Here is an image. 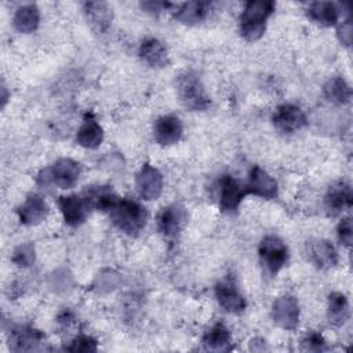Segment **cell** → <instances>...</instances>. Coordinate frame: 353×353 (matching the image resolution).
<instances>
[{
  "instance_id": "d6a6232c",
  "label": "cell",
  "mask_w": 353,
  "mask_h": 353,
  "mask_svg": "<svg viewBox=\"0 0 353 353\" xmlns=\"http://www.w3.org/2000/svg\"><path fill=\"white\" fill-rule=\"evenodd\" d=\"M338 36H339V40L345 46H350V41H352V23H350L349 19L342 22V25L338 28Z\"/></svg>"
},
{
  "instance_id": "f546056e",
  "label": "cell",
  "mask_w": 353,
  "mask_h": 353,
  "mask_svg": "<svg viewBox=\"0 0 353 353\" xmlns=\"http://www.w3.org/2000/svg\"><path fill=\"white\" fill-rule=\"evenodd\" d=\"M97 341L88 335H77L66 347L70 352H97Z\"/></svg>"
},
{
  "instance_id": "7a4b0ae2",
  "label": "cell",
  "mask_w": 353,
  "mask_h": 353,
  "mask_svg": "<svg viewBox=\"0 0 353 353\" xmlns=\"http://www.w3.org/2000/svg\"><path fill=\"white\" fill-rule=\"evenodd\" d=\"M273 11V1H248L240 17V34L247 41L259 40L266 30V21Z\"/></svg>"
},
{
  "instance_id": "44dd1931",
  "label": "cell",
  "mask_w": 353,
  "mask_h": 353,
  "mask_svg": "<svg viewBox=\"0 0 353 353\" xmlns=\"http://www.w3.org/2000/svg\"><path fill=\"white\" fill-rule=\"evenodd\" d=\"M203 345L205 350L228 352L232 349V335L225 324H214L203 336Z\"/></svg>"
},
{
  "instance_id": "52a82bcc",
  "label": "cell",
  "mask_w": 353,
  "mask_h": 353,
  "mask_svg": "<svg viewBox=\"0 0 353 353\" xmlns=\"http://www.w3.org/2000/svg\"><path fill=\"white\" fill-rule=\"evenodd\" d=\"M135 188L138 194L145 200H156L163 192V175L161 172L150 165L143 164L135 178Z\"/></svg>"
},
{
  "instance_id": "cb8c5ba5",
  "label": "cell",
  "mask_w": 353,
  "mask_h": 353,
  "mask_svg": "<svg viewBox=\"0 0 353 353\" xmlns=\"http://www.w3.org/2000/svg\"><path fill=\"white\" fill-rule=\"evenodd\" d=\"M307 15L316 23H320L323 26H332L339 19V10L334 3L314 1L309 6Z\"/></svg>"
},
{
  "instance_id": "9a60e30c",
  "label": "cell",
  "mask_w": 353,
  "mask_h": 353,
  "mask_svg": "<svg viewBox=\"0 0 353 353\" xmlns=\"http://www.w3.org/2000/svg\"><path fill=\"white\" fill-rule=\"evenodd\" d=\"M215 296L219 306L228 313H240L245 309L244 296L229 279H225L215 285Z\"/></svg>"
},
{
  "instance_id": "6da1fadb",
  "label": "cell",
  "mask_w": 353,
  "mask_h": 353,
  "mask_svg": "<svg viewBox=\"0 0 353 353\" xmlns=\"http://www.w3.org/2000/svg\"><path fill=\"white\" fill-rule=\"evenodd\" d=\"M112 222L128 236H138L148 221L146 208L132 199H119L109 212Z\"/></svg>"
},
{
  "instance_id": "8fae6325",
  "label": "cell",
  "mask_w": 353,
  "mask_h": 353,
  "mask_svg": "<svg viewBox=\"0 0 353 353\" xmlns=\"http://www.w3.org/2000/svg\"><path fill=\"white\" fill-rule=\"evenodd\" d=\"M186 221L185 208L179 204H171L164 207L157 218L159 232L167 240H175L182 230V226Z\"/></svg>"
},
{
  "instance_id": "4316f807",
  "label": "cell",
  "mask_w": 353,
  "mask_h": 353,
  "mask_svg": "<svg viewBox=\"0 0 353 353\" xmlns=\"http://www.w3.org/2000/svg\"><path fill=\"white\" fill-rule=\"evenodd\" d=\"M328 323L334 327H341L349 317V302L342 292H331L328 296L327 309Z\"/></svg>"
},
{
  "instance_id": "5b68a950",
  "label": "cell",
  "mask_w": 353,
  "mask_h": 353,
  "mask_svg": "<svg viewBox=\"0 0 353 353\" xmlns=\"http://www.w3.org/2000/svg\"><path fill=\"white\" fill-rule=\"evenodd\" d=\"M259 259L265 270L274 276L288 261V248L277 236H265L259 243Z\"/></svg>"
},
{
  "instance_id": "9c48e42d",
  "label": "cell",
  "mask_w": 353,
  "mask_h": 353,
  "mask_svg": "<svg viewBox=\"0 0 353 353\" xmlns=\"http://www.w3.org/2000/svg\"><path fill=\"white\" fill-rule=\"evenodd\" d=\"M274 323L284 330H295L299 323V305L291 295L276 298L272 307Z\"/></svg>"
},
{
  "instance_id": "f1b7e54d",
  "label": "cell",
  "mask_w": 353,
  "mask_h": 353,
  "mask_svg": "<svg viewBox=\"0 0 353 353\" xmlns=\"http://www.w3.org/2000/svg\"><path fill=\"white\" fill-rule=\"evenodd\" d=\"M11 259L18 266H22V268L30 266L34 262V248H33V245L30 243H25V244L18 245L14 250V254H12Z\"/></svg>"
},
{
  "instance_id": "d4e9b609",
  "label": "cell",
  "mask_w": 353,
  "mask_h": 353,
  "mask_svg": "<svg viewBox=\"0 0 353 353\" xmlns=\"http://www.w3.org/2000/svg\"><path fill=\"white\" fill-rule=\"evenodd\" d=\"M84 11L88 22L97 32H106L110 26L112 12L106 3L90 1L84 4Z\"/></svg>"
},
{
  "instance_id": "83f0119b",
  "label": "cell",
  "mask_w": 353,
  "mask_h": 353,
  "mask_svg": "<svg viewBox=\"0 0 353 353\" xmlns=\"http://www.w3.org/2000/svg\"><path fill=\"white\" fill-rule=\"evenodd\" d=\"M14 26L21 33H32L40 22V11L36 4H25L19 7L14 15Z\"/></svg>"
},
{
  "instance_id": "7402d4cb",
  "label": "cell",
  "mask_w": 353,
  "mask_h": 353,
  "mask_svg": "<svg viewBox=\"0 0 353 353\" xmlns=\"http://www.w3.org/2000/svg\"><path fill=\"white\" fill-rule=\"evenodd\" d=\"M76 141L80 146L87 149H97L103 141V130L91 116L84 120L77 131Z\"/></svg>"
},
{
  "instance_id": "2e32d148",
  "label": "cell",
  "mask_w": 353,
  "mask_h": 353,
  "mask_svg": "<svg viewBox=\"0 0 353 353\" xmlns=\"http://www.w3.org/2000/svg\"><path fill=\"white\" fill-rule=\"evenodd\" d=\"M17 212L22 225H37L46 219L48 214V205L40 194L30 193L18 207Z\"/></svg>"
},
{
  "instance_id": "7c38bea8",
  "label": "cell",
  "mask_w": 353,
  "mask_h": 353,
  "mask_svg": "<svg viewBox=\"0 0 353 353\" xmlns=\"http://www.w3.org/2000/svg\"><path fill=\"white\" fill-rule=\"evenodd\" d=\"M247 193L255 194L258 197L272 200L277 197L279 186L273 176H270L259 165H254L248 175V182L245 185Z\"/></svg>"
},
{
  "instance_id": "d6986e66",
  "label": "cell",
  "mask_w": 353,
  "mask_h": 353,
  "mask_svg": "<svg viewBox=\"0 0 353 353\" xmlns=\"http://www.w3.org/2000/svg\"><path fill=\"white\" fill-rule=\"evenodd\" d=\"M83 196L91 208L103 212H110V210L119 201V197L109 186H91L83 192Z\"/></svg>"
},
{
  "instance_id": "5bb4252c",
  "label": "cell",
  "mask_w": 353,
  "mask_h": 353,
  "mask_svg": "<svg viewBox=\"0 0 353 353\" xmlns=\"http://www.w3.org/2000/svg\"><path fill=\"white\" fill-rule=\"evenodd\" d=\"M183 132L182 121L174 114H165L156 120L153 127L154 141L161 146H171L176 143Z\"/></svg>"
},
{
  "instance_id": "3957f363",
  "label": "cell",
  "mask_w": 353,
  "mask_h": 353,
  "mask_svg": "<svg viewBox=\"0 0 353 353\" xmlns=\"http://www.w3.org/2000/svg\"><path fill=\"white\" fill-rule=\"evenodd\" d=\"M176 92L185 108L190 110H205L211 105L204 85L193 72H185L176 79Z\"/></svg>"
},
{
  "instance_id": "e0dca14e",
  "label": "cell",
  "mask_w": 353,
  "mask_h": 353,
  "mask_svg": "<svg viewBox=\"0 0 353 353\" xmlns=\"http://www.w3.org/2000/svg\"><path fill=\"white\" fill-rule=\"evenodd\" d=\"M352 199L353 194L350 185L346 182H338L328 188L324 197V205L331 215H338L352 207Z\"/></svg>"
},
{
  "instance_id": "ffe728a7",
  "label": "cell",
  "mask_w": 353,
  "mask_h": 353,
  "mask_svg": "<svg viewBox=\"0 0 353 353\" xmlns=\"http://www.w3.org/2000/svg\"><path fill=\"white\" fill-rule=\"evenodd\" d=\"M43 334L32 327H17L10 335V347L15 352L33 350L43 341Z\"/></svg>"
},
{
  "instance_id": "ba28073f",
  "label": "cell",
  "mask_w": 353,
  "mask_h": 353,
  "mask_svg": "<svg viewBox=\"0 0 353 353\" xmlns=\"http://www.w3.org/2000/svg\"><path fill=\"white\" fill-rule=\"evenodd\" d=\"M58 205L65 223H68L69 226L81 225L87 219L91 208L83 194L61 196L58 200Z\"/></svg>"
},
{
  "instance_id": "603a6c76",
  "label": "cell",
  "mask_w": 353,
  "mask_h": 353,
  "mask_svg": "<svg viewBox=\"0 0 353 353\" xmlns=\"http://www.w3.org/2000/svg\"><path fill=\"white\" fill-rule=\"evenodd\" d=\"M208 8H210V4L205 1H188L176 6L175 19L188 25L200 23L201 21L205 19L208 14Z\"/></svg>"
},
{
  "instance_id": "8992f818",
  "label": "cell",
  "mask_w": 353,
  "mask_h": 353,
  "mask_svg": "<svg viewBox=\"0 0 353 353\" xmlns=\"http://www.w3.org/2000/svg\"><path fill=\"white\" fill-rule=\"evenodd\" d=\"M219 208L223 212L237 211L240 203L247 194L245 185H241L232 175H222L219 179Z\"/></svg>"
},
{
  "instance_id": "1f68e13d",
  "label": "cell",
  "mask_w": 353,
  "mask_h": 353,
  "mask_svg": "<svg viewBox=\"0 0 353 353\" xmlns=\"http://www.w3.org/2000/svg\"><path fill=\"white\" fill-rule=\"evenodd\" d=\"M336 234H338V240L342 245L345 247H350L352 244V239H353V233H352V221L350 218H343L336 229Z\"/></svg>"
},
{
  "instance_id": "4dcf8cb0",
  "label": "cell",
  "mask_w": 353,
  "mask_h": 353,
  "mask_svg": "<svg viewBox=\"0 0 353 353\" xmlns=\"http://www.w3.org/2000/svg\"><path fill=\"white\" fill-rule=\"evenodd\" d=\"M302 349L309 350V352H323V350H327L328 347H327V342L321 334L309 332L302 339Z\"/></svg>"
},
{
  "instance_id": "277c9868",
  "label": "cell",
  "mask_w": 353,
  "mask_h": 353,
  "mask_svg": "<svg viewBox=\"0 0 353 353\" xmlns=\"http://www.w3.org/2000/svg\"><path fill=\"white\" fill-rule=\"evenodd\" d=\"M81 167L77 161L63 157L57 160L51 167L43 170L39 174V183L43 186L55 185L61 189H70L73 188L80 176Z\"/></svg>"
},
{
  "instance_id": "484cf974",
  "label": "cell",
  "mask_w": 353,
  "mask_h": 353,
  "mask_svg": "<svg viewBox=\"0 0 353 353\" xmlns=\"http://www.w3.org/2000/svg\"><path fill=\"white\" fill-rule=\"evenodd\" d=\"M323 92L324 97L336 105H345L349 103L352 99V88L349 85V83L341 77V76H335L331 77L323 87Z\"/></svg>"
},
{
  "instance_id": "4fadbf2b",
  "label": "cell",
  "mask_w": 353,
  "mask_h": 353,
  "mask_svg": "<svg viewBox=\"0 0 353 353\" xmlns=\"http://www.w3.org/2000/svg\"><path fill=\"white\" fill-rule=\"evenodd\" d=\"M307 259L321 270L334 268L338 262V252L335 247L327 240H310L305 245Z\"/></svg>"
},
{
  "instance_id": "ac0fdd59",
  "label": "cell",
  "mask_w": 353,
  "mask_h": 353,
  "mask_svg": "<svg viewBox=\"0 0 353 353\" xmlns=\"http://www.w3.org/2000/svg\"><path fill=\"white\" fill-rule=\"evenodd\" d=\"M139 55L150 68H164L170 62L167 47L156 37H148L141 43Z\"/></svg>"
},
{
  "instance_id": "30bf717a",
  "label": "cell",
  "mask_w": 353,
  "mask_h": 353,
  "mask_svg": "<svg viewBox=\"0 0 353 353\" xmlns=\"http://www.w3.org/2000/svg\"><path fill=\"white\" fill-rule=\"evenodd\" d=\"M272 120L276 130L283 134H292L306 124V116L303 110L292 103L280 105L276 109Z\"/></svg>"
}]
</instances>
